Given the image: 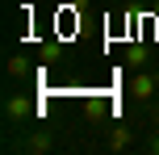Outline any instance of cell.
<instances>
[{"instance_id":"6","label":"cell","mask_w":159,"mask_h":155,"mask_svg":"<svg viewBox=\"0 0 159 155\" xmlns=\"http://www.w3.org/2000/svg\"><path fill=\"white\" fill-rule=\"evenodd\" d=\"M151 122H155V130H159V101H151Z\"/></svg>"},{"instance_id":"1","label":"cell","mask_w":159,"mask_h":155,"mask_svg":"<svg viewBox=\"0 0 159 155\" xmlns=\"http://www.w3.org/2000/svg\"><path fill=\"white\" fill-rule=\"evenodd\" d=\"M4 117H8V126H25L30 117H38L34 97H30V92H8V97H4Z\"/></svg>"},{"instance_id":"3","label":"cell","mask_w":159,"mask_h":155,"mask_svg":"<svg viewBox=\"0 0 159 155\" xmlns=\"http://www.w3.org/2000/svg\"><path fill=\"white\" fill-rule=\"evenodd\" d=\"M30 155H46V151H55V134L42 126V130H34V134H25V143H21Z\"/></svg>"},{"instance_id":"2","label":"cell","mask_w":159,"mask_h":155,"mask_svg":"<svg viewBox=\"0 0 159 155\" xmlns=\"http://www.w3.org/2000/svg\"><path fill=\"white\" fill-rule=\"evenodd\" d=\"M155 92H159L155 71H138L134 80H130V97H134V101H155Z\"/></svg>"},{"instance_id":"5","label":"cell","mask_w":159,"mask_h":155,"mask_svg":"<svg viewBox=\"0 0 159 155\" xmlns=\"http://www.w3.org/2000/svg\"><path fill=\"white\" fill-rule=\"evenodd\" d=\"M130 143H134V134H130L126 126H117V130L109 134V147H113V151H121V147H130Z\"/></svg>"},{"instance_id":"4","label":"cell","mask_w":159,"mask_h":155,"mask_svg":"<svg viewBox=\"0 0 159 155\" xmlns=\"http://www.w3.org/2000/svg\"><path fill=\"white\" fill-rule=\"evenodd\" d=\"M8 75H13V80L30 75V59H25V55H13V59H8Z\"/></svg>"},{"instance_id":"7","label":"cell","mask_w":159,"mask_h":155,"mask_svg":"<svg viewBox=\"0 0 159 155\" xmlns=\"http://www.w3.org/2000/svg\"><path fill=\"white\" fill-rule=\"evenodd\" d=\"M155 80H159V67H155Z\"/></svg>"}]
</instances>
